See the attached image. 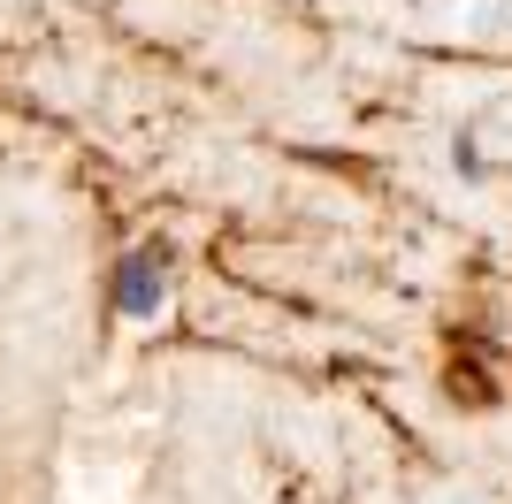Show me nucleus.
<instances>
[{
    "label": "nucleus",
    "instance_id": "1",
    "mask_svg": "<svg viewBox=\"0 0 512 504\" xmlns=\"http://www.w3.org/2000/svg\"><path fill=\"white\" fill-rule=\"evenodd\" d=\"M115 314L123 321H153L161 314V306H169V260H161V252H123V268H115Z\"/></svg>",
    "mask_w": 512,
    "mask_h": 504
}]
</instances>
